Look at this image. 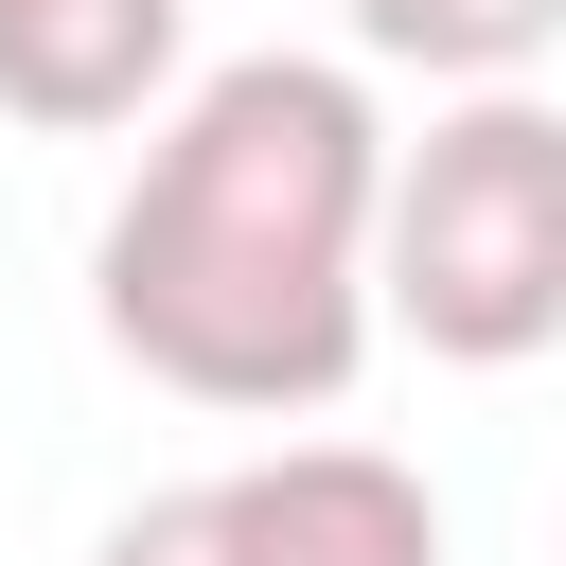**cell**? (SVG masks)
Wrapping results in <instances>:
<instances>
[{
  "label": "cell",
  "instance_id": "3957f363",
  "mask_svg": "<svg viewBox=\"0 0 566 566\" xmlns=\"http://www.w3.org/2000/svg\"><path fill=\"white\" fill-rule=\"evenodd\" d=\"M88 566H442V495L389 442H283V460L142 495Z\"/></svg>",
  "mask_w": 566,
  "mask_h": 566
},
{
  "label": "cell",
  "instance_id": "277c9868",
  "mask_svg": "<svg viewBox=\"0 0 566 566\" xmlns=\"http://www.w3.org/2000/svg\"><path fill=\"white\" fill-rule=\"evenodd\" d=\"M177 35H195V0H0V124L106 142L177 88Z\"/></svg>",
  "mask_w": 566,
  "mask_h": 566
},
{
  "label": "cell",
  "instance_id": "7a4b0ae2",
  "mask_svg": "<svg viewBox=\"0 0 566 566\" xmlns=\"http://www.w3.org/2000/svg\"><path fill=\"white\" fill-rule=\"evenodd\" d=\"M371 318H407L442 371H513L566 336V106H531V71L371 159Z\"/></svg>",
  "mask_w": 566,
  "mask_h": 566
},
{
  "label": "cell",
  "instance_id": "5b68a950",
  "mask_svg": "<svg viewBox=\"0 0 566 566\" xmlns=\"http://www.w3.org/2000/svg\"><path fill=\"white\" fill-rule=\"evenodd\" d=\"M336 18H354V53H389L424 88H495L566 35V0H336Z\"/></svg>",
  "mask_w": 566,
  "mask_h": 566
},
{
  "label": "cell",
  "instance_id": "6da1fadb",
  "mask_svg": "<svg viewBox=\"0 0 566 566\" xmlns=\"http://www.w3.org/2000/svg\"><path fill=\"white\" fill-rule=\"evenodd\" d=\"M371 159H389V124L336 53L195 71L88 248L106 336L177 407H248V424L336 407L371 354Z\"/></svg>",
  "mask_w": 566,
  "mask_h": 566
}]
</instances>
